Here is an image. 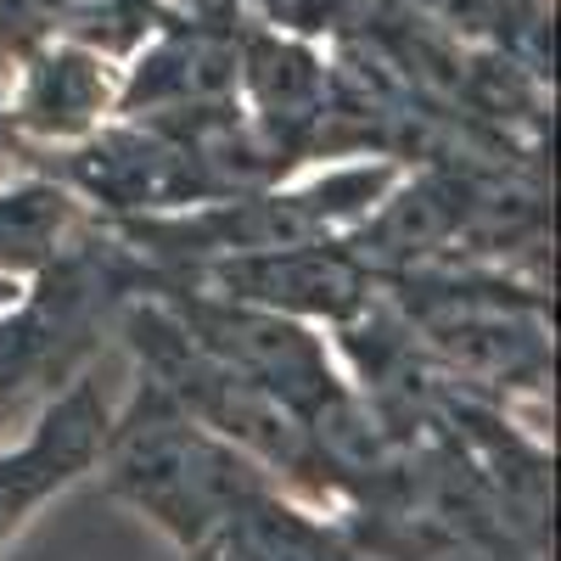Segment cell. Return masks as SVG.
<instances>
[{"label": "cell", "instance_id": "obj_2", "mask_svg": "<svg viewBox=\"0 0 561 561\" xmlns=\"http://www.w3.org/2000/svg\"><path fill=\"white\" fill-rule=\"evenodd\" d=\"M185 343H197L208 359L248 377L253 388L275 393L287 410L309 415L320 399L337 393V377L325 365L320 343L287 325L275 309H242V304H192L180 309Z\"/></svg>", "mask_w": 561, "mask_h": 561}, {"label": "cell", "instance_id": "obj_5", "mask_svg": "<svg viewBox=\"0 0 561 561\" xmlns=\"http://www.w3.org/2000/svg\"><path fill=\"white\" fill-rule=\"evenodd\" d=\"M107 102V79L102 62L90 51H68V45H51L28 62V84H23V113L45 129H73L84 124Z\"/></svg>", "mask_w": 561, "mask_h": 561}, {"label": "cell", "instance_id": "obj_4", "mask_svg": "<svg viewBox=\"0 0 561 561\" xmlns=\"http://www.w3.org/2000/svg\"><path fill=\"white\" fill-rule=\"evenodd\" d=\"M230 298H253L264 309H314V314H348L365 298V275L348 253H325L309 242L293 248H253L242 259H225L214 270Z\"/></svg>", "mask_w": 561, "mask_h": 561}, {"label": "cell", "instance_id": "obj_6", "mask_svg": "<svg viewBox=\"0 0 561 561\" xmlns=\"http://www.w3.org/2000/svg\"><path fill=\"white\" fill-rule=\"evenodd\" d=\"M415 561H505V556H494L489 545H478V539H460V534H438V539H427L415 550Z\"/></svg>", "mask_w": 561, "mask_h": 561}, {"label": "cell", "instance_id": "obj_1", "mask_svg": "<svg viewBox=\"0 0 561 561\" xmlns=\"http://www.w3.org/2000/svg\"><path fill=\"white\" fill-rule=\"evenodd\" d=\"M107 483L185 545H197L242 500L264 489L259 472L237 455V444H219L197 415L174 410V399L163 393L140 399L135 415L113 433Z\"/></svg>", "mask_w": 561, "mask_h": 561}, {"label": "cell", "instance_id": "obj_3", "mask_svg": "<svg viewBox=\"0 0 561 561\" xmlns=\"http://www.w3.org/2000/svg\"><path fill=\"white\" fill-rule=\"evenodd\" d=\"M427 343L472 377H523L545 365V332L528 309H511L494 293H433L421 309Z\"/></svg>", "mask_w": 561, "mask_h": 561}, {"label": "cell", "instance_id": "obj_7", "mask_svg": "<svg viewBox=\"0 0 561 561\" xmlns=\"http://www.w3.org/2000/svg\"><path fill=\"white\" fill-rule=\"evenodd\" d=\"M7 298H12V293H7V280H0V304H7Z\"/></svg>", "mask_w": 561, "mask_h": 561}]
</instances>
